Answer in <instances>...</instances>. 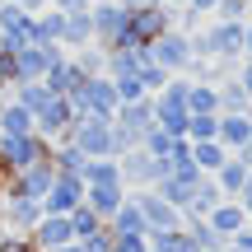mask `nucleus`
Returning a JSON list of instances; mask_svg holds the SVG:
<instances>
[{"label":"nucleus","instance_id":"1a4fd4ad","mask_svg":"<svg viewBox=\"0 0 252 252\" xmlns=\"http://www.w3.org/2000/svg\"><path fill=\"white\" fill-rule=\"evenodd\" d=\"M135 206H140V215H145V238H150V234H163V229H182L178 206H168L159 191H140Z\"/></svg>","mask_w":252,"mask_h":252},{"label":"nucleus","instance_id":"f704fd0d","mask_svg":"<svg viewBox=\"0 0 252 252\" xmlns=\"http://www.w3.org/2000/svg\"><path fill=\"white\" fill-rule=\"evenodd\" d=\"M14 5H24V9H28V14H42V9H47V5H52V0H14Z\"/></svg>","mask_w":252,"mask_h":252},{"label":"nucleus","instance_id":"72a5a7b5","mask_svg":"<svg viewBox=\"0 0 252 252\" xmlns=\"http://www.w3.org/2000/svg\"><path fill=\"white\" fill-rule=\"evenodd\" d=\"M52 9H61V14H75V9H89V0H52Z\"/></svg>","mask_w":252,"mask_h":252},{"label":"nucleus","instance_id":"a878e982","mask_svg":"<svg viewBox=\"0 0 252 252\" xmlns=\"http://www.w3.org/2000/svg\"><path fill=\"white\" fill-rule=\"evenodd\" d=\"M220 135H224L229 145H248L252 140V126L243 117H224V122H220Z\"/></svg>","mask_w":252,"mask_h":252},{"label":"nucleus","instance_id":"423d86ee","mask_svg":"<svg viewBox=\"0 0 252 252\" xmlns=\"http://www.w3.org/2000/svg\"><path fill=\"white\" fill-rule=\"evenodd\" d=\"M61 56H65L61 42H33V47H24V52H14V61H19V84H28V80H47L52 61H61Z\"/></svg>","mask_w":252,"mask_h":252},{"label":"nucleus","instance_id":"6e6552de","mask_svg":"<svg viewBox=\"0 0 252 252\" xmlns=\"http://www.w3.org/2000/svg\"><path fill=\"white\" fill-rule=\"evenodd\" d=\"M33 126H37V135H42V140L61 145L65 135H70V126H75V108H70V98H52V103H47V108L33 117Z\"/></svg>","mask_w":252,"mask_h":252},{"label":"nucleus","instance_id":"7c9ffc66","mask_svg":"<svg viewBox=\"0 0 252 252\" xmlns=\"http://www.w3.org/2000/svg\"><path fill=\"white\" fill-rule=\"evenodd\" d=\"M220 182H224L229 191H238L248 182V168H243V163H220Z\"/></svg>","mask_w":252,"mask_h":252},{"label":"nucleus","instance_id":"dca6fc26","mask_svg":"<svg viewBox=\"0 0 252 252\" xmlns=\"http://www.w3.org/2000/svg\"><path fill=\"white\" fill-rule=\"evenodd\" d=\"M33 112L19 108L14 98H0V135H33Z\"/></svg>","mask_w":252,"mask_h":252},{"label":"nucleus","instance_id":"f257e3e1","mask_svg":"<svg viewBox=\"0 0 252 252\" xmlns=\"http://www.w3.org/2000/svg\"><path fill=\"white\" fill-rule=\"evenodd\" d=\"M65 140L75 145V150H84L89 159H122V145H117V131H112V122H98V117H80L70 126V135Z\"/></svg>","mask_w":252,"mask_h":252},{"label":"nucleus","instance_id":"c756f323","mask_svg":"<svg viewBox=\"0 0 252 252\" xmlns=\"http://www.w3.org/2000/svg\"><path fill=\"white\" fill-rule=\"evenodd\" d=\"M14 84H19V61H14V52H5V47H0V94L14 89Z\"/></svg>","mask_w":252,"mask_h":252},{"label":"nucleus","instance_id":"a211bd4d","mask_svg":"<svg viewBox=\"0 0 252 252\" xmlns=\"http://www.w3.org/2000/svg\"><path fill=\"white\" fill-rule=\"evenodd\" d=\"M84 187H126V182H122V163L117 159H89Z\"/></svg>","mask_w":252,"mask_h":252},{"label":"nucleus","instance_id":"58836bf2","mask_svg":"<svg viewBox=\"0 0 252 252\" xmlns=\"http://www.w3.org/2000/svg\"><path fill=\"white\" fill-rule=\"evenodd\" d=\"M89 5H103V0H89Z\"/></svg>","mask_w":252,"mask_h":252},{"label":"nucleus","instance_id":"c9c22d12","mask_svg":"<svg viewBox=\"0 0 252 252\" xmlns=\"http://www.w3.org/2000/svg\"><path fill=\"white\" fill-rule=\"evenodd\" d=\"M126 9H140V5H163V0H122Z\"/></svg>","mask_w":252,"mask_h":252},{"label":"nucleus","instance_id":"cd10ccee","mask_svg":"<svg viewBox=\"0 0 252 252\" xmlns=\"http://www.w3.org/2000/svg\"><path fill=\"white\" fill-rule=\"evenodd\" d=\"M187 131H191V140H215L220 122H215V117H206V112H191V117H187Z\"/></svg>","mask_w":252,"mask_h":252},{"label":"nucleus","instance_id":"0eeeda50","mask_svg":"<svg viewBox=\"0 0 252 252\" xmlns=\"http://www.w3.org/2000/svg\"><path fill=\"white\" fill-rule=\"evenodd\" d=\"M75 206H84V178H75V173H56L52 191L42 196V215H70Z\"/></svg>","mask_w":252,"mask_h":252},{"label":"nucleus","instance_id":"20e7f679","mask_svg":"<svg viewBox=\"0 0 252 252\" xmlns=\"http://www.w3.org/2000/svg\"><path fill=\"white\" fill-rule=\"evenodd\" d=\"M168 33V9L163 5H140L131 9V24H126V47H150L154 37Z\"/></svg>","mask_w":252,"mask_h":252},{"label":"nucleus","instance_id":"bb28decb","mask_svg":"<svg viewBox=\"0 0 252 252\" xmlns=\"http://www.w3.org/2000/svg\"><path fill=\"white\" fill-rule=\"evenodd\" d=\"M238 224H243V215H238L234 206H220V210H210V229H215V234H234Z\"/></svg>","mask_w":252,"mask_h":252},{"label":"nucleus","instance_id":"412c9836","mask_svg":"<svg viewBox=\"0 0 252 252\" xmlns=\"http://www.w3.org/2000/svg\"><path fill=\"white\" fill-rule=\"evenodd\" d=\"M61 28H65V14L47 5L42 14H33V37L37 42H61Z\"/></svg>","mask_w":252,"mask_h":252},{"label":"nucleus","instance_id":"b1692460","mask_svg":"<svg viewBox=\"0 0 252 252\" xmlns=\"http://www.w3.org/2000/svg\"><path fill=\"white\" fill-rule=\"evenodd\" d=\"M70 61L80 65L84 75H108V52H103L98 42H89V47H80V52H70Z\"/></svg>","mask_w":252,"mask_h":252},{"label":"nucleus","instance_id":"f03ea898","mask_svg":"<svg viewBox=\"0 0 252 252\" xmlns=\"http://www.w3.org/2000/svg\"><path fill=\"white\" fill-rule=\"evenodd\" d=\"M89 14H94V42H98L103 52H112V47H126V24H131V9H126L122 0L89 5Z\"/></svg>","mask_w":252,"mask_h":252},{"label":"nucleus","instance_id":"6ab92c4d","mask_svg":"<svg viewBox=\"0 0 252 252\" xmlns=\"http://www.w3.org/2000/svg\"><path fill=\"white\" fill-rule=\"evenodd\" d=\"M52 98H56V94L47 89L42 80H28V84H14V103H19V108H28V112H33V117H37V112H42V108H47V103H52Z\"/></svg>","mask_w":252,"mask_h":252},{"label":"nucleus","instance_id":"393cba45","mask_svg":"<svg viewBox=\"0 0 252 252\" xmlns=\"http://www.w3.org/2000/svg\"><path fill=\"white\" fill-rule=\"evenodd\" d=\"M28 9L24 5H14V0H0V33H14V28H24L28 24Z\"/></svg>","mask_w":252,"mask_h":252},{"label":"nucleus","instance_id":"aec40b11","mask_svg":"<svg viewBox=\"0 0 252 252\" xmlns=\"http://www.w3.org/2000/svg\"><path fill=\"white\" fill-rule=\"evenodd\" d=\"M52 163H56V173H75V178H84V168H89V154L75 150L70 140H61V145H52Z\"/></svg>","mask_w":252,"mask_h":252},{"label":"nucleus","instance_id":"7ed1b4c3","mask_svg":"<svg viewBox=\"0 0 252 252\" xmlns=\"http://www.w3.org/2000/svg\"><path fill=\"white\" fill-rule=\"evenodd\" d=\"M52 182H56V163H52V154H47V159H37L33 168H24V173H14V178H5V191H9V196L42 201L47 191H52Z\"/></svg>","mask_w":252,"mask_h":252},{"label":"nucleus","instance_id":"2f4dec72","mask_svg":"<svg viewBox=\"0 0 252 252\" xmlns=\"http://www.w3.org/2000/svg\"><path fill=\"white\" fill-rule=\"evenodd\" d=\"M0 252H37L28 234H0Z\"/></svg>","mask_w":252,"mask_h":252},{"label":"nucleus","instance_id":"f8f14e48","mask_svg":"<svg viewBox=\"0 0 252 252\" xmlns=\"http://www.w3.org/2000/svg\"><path fill=\"white\" fill-rule=\"evenodd\" d=\"M84 80H89V75H84L80 65L70 61V52H65L61 61H52V70H47V80H42V84L56 94V98H70V94H80V89H84Z\"/></svg>","mask_w":252,"mask_h":252},{"label":"nucleus","instance_id":"f3484780","mask_svg":"<svg viewBox=\"0 0 252 252\" xmlns=\"http://www.w3.org/2000/svg\"><path fill=\"white\" fill-rule=\"evenodd\" d=\"M122 201H126V187H84V206H89L94 215H103V220L117 215Z\"/></svg>","mask_w":252,"mask_h":252},{"label":"nucleus","instance_id":"ddd939ff","mask_svg":"<svg viewBox=\"0 0 252 252\" xmlns=\"http://www.w3.org/2000/svg\"><path fill=\"white\" fill-rule=\"evenodd\" d=\"M150 56L163 65V70H182V65L191 61V47H187V42H182V37L168 28L163 37H154V42H150Z\"/></svg>","mask_w":252,"mask_h":252},{"label":"nucleus","instance_id":"4c0bfd02","mask_svg":"<svg viewBox=\"0 0 252 252\" xmlns=\"http://www.w3.org/2000/svg\"><path fill=\"white\" fill-rule=\"evenodd\" d=\"M248 89H252V70H248Z\"/></svg>","mask_w":252,"mask_h":252},{"label":"nucleus","instance_id":"9b49d317","mask_svg":"<svg viewBox=\"0 0 252 252\" xmlns=\"http://www.w3.org/2000/svg\"><path fill=\"white\" fill-rule=\"evenodd\" d=\"M33 248L37 252H56V248H65V243H75V229H70V215H42L33 224Z\"/></svg>","mask_w":252,"mask_h":252},{"label":"nucleus","instance_id":"9d476101","mask_svg":"<svg viewBox=\"0 0 252 252\" xmlns=\"http://www.w3.org/2000/svg\"><path fill=\"white\" fill-rule=\"evenodd\" d=\"M42 220V201H28V196H0V224H9L14 234H33V224Z\"/></svg>","mask_w":252,"mask_h":252},{"label":"nucleus","instance_id":"c85d7f7f","mask_svg":"<svg viewBox=\"0 0 252 252\" xmlns=\"http://www.w3.org/2000/svg\"><path fill=\"white\" fill-rule=\"evenodd\" d=\"M191 159H196V168H220V163H224V154H220L215 140H201L196 150H191Z\"/></svg>","mask_w":252,"mask_h":252},{"label":"nucleus","instance_id":"39448f33","mask_svg":"<svg viewBox=\"0 0 252 252\" xmlns=\"http://www.w3.org/2000/svg\"><path fill=\"white\" fill-rule=\"evenodd\" d=\"M117 163H122V182H135V187H154L168 178V159H154L145 150H126Z\"/></svg>","mask_w":252,"mask_h":252},{"label":"nucleus","instance_id":"2eb2a0df","mask_svg":"<svg viewBox=\"0 0 252 252\" xmlns=\"http://www.w3.org/2000/svg\"><path fill=\"white\" fill-rule=\"evenodd\" d=\"M108 229H112V238H145V215H140V206H135V196L117 206V215L108 220Z\"/></svg>","mask_w":252,"mask_h":252},{"label":"nucleus","instance_id":"e433bc0d","mask_svg":"<svg viewBox=\"0 0 252 252\" xmlns=\"http://www.w3.org/2000/svg\"><path fill=\"white\" fill-rule=\"evenodd\" d=\"M0 196H5V178H0Z\"/></svg>","mask_w":252,"mask_h":252},{"label":"nucleus","instance_id":"4468645a","mask_svg":"<svg viewBox=\"0 0 252 252\" xmlns=\"http://www.w3.org/2000/svg\"><path fill=\"white\" fill-rule=\"evenodd\" d=\"M94 42V14L89 9H75V14H65V28H61V47L65 52H80V47Z\"/></svg>","mask_w":252,"mask_h":252},{"label":"nucleus","instance_id":"5701e85b","mask_svg":"<svg viewBox=\"0 0 252 252\" xmlns=\"http://www.w3.org/2000/svg\"><path fill=\"white\" fill-rule=\"evenodd\" d=\"M103 224H108V220H103V215H94L89 206H75V210H70V229H75V243L94 238V234H98Z\"/></svg>","mask_w":252,"mask_h":252},{"label":"nucleus","instance_id":"4be33fe9","mask_svg":"<svg viewBox=\"0 0 252 252\" xmlns=\"http://www.w3.org/2000/svg\"><path fill=\"white\" fill-rule=\"evenodd\" d=\"M178 140H182V135H173V131H163V126L154 122L150 131H145V140H140V150H145V154H154V159H168V154H173V145H178Z\"/></svg>","mask_w":252,"mask_h":252},{"label":"nucleus","instance_id":"473e14b6","mask_svg":"<svg viewBox=\"0 0 252 252\" xmlns=\"http://www.w3.org/2000/svg\"><path fill=\"white\" fill-rule=\"evenodd\" d=\"M112 243H117V238H112V229L103 224L94 238H84V252H112Z\"/></svg>","mask_w":252,"mask_h":252}]
</instances>
